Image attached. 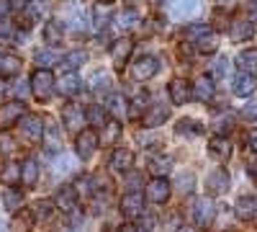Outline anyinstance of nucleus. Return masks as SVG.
Masks as SVG:
<instances>
[{
    "mask_svg": "<svg viewBox=\"0 0 257 232\" xmlns=\"http://www.w3.org/2000/svg\"><path fill=\"white\" fill-rule=\"evenodd\" d=\"M213 129H216L219 134H226L231 129V116H216L213 119Z\"/></svg>",
    "mask_w": 257,
    "mask_h": 232,
    "instance_id": "nucleus-42",
    "label": "nucleus"
},
{
    "mask_svg": "<svg viewBox=\"0 0 257 232\" xmlns=\"http://www.w3.org/2000/svg\"><path fill=\"white\" fill-rule=\"evenodd\" d=\"M116 24H118V29H121V31H132V29H137V26H139V13H137V11H132V8H126V11L116 18Z\"/></svg>",
    "mask_w": 257,
    "mask_h": 232,
    "instance_id": "nucleus-32",
    "label": "nucleus"
},
{
    "mask_svg": "<svg viewBox=\"0 0 257 232\" xmlns=\"http://www.w3.org/2000/svg\"><path fill=\"white\" fill-rule=\"evenodd\" d=\"M36 62H39V65H52V62H57V52H54V47H49V49H39V52H36Z\"/></svg>",
    "mask_w": 257,
    "mask_h": 232,
    "instance_id": "nucleus-41",
    "label": "nucleus"
},
{
    "mask_svg": "<svg viewBox=\"0 0 257 232\" xmlns=\"http://www.w3.org/2000/svg\"><path fill=\"white\" fill-rule=\"evenodd\" d=\"M0 183L18 186V183H21V165H18V163H8V165L3 168V173H0Z\"/></svg>",
    "mask_w": 257,
    "mask_h": 232,
    "instance_id": "nucleus-31",
    "label": "nucleus"
},
{
    "mask_svg": "<svg viewBox=\"0 0 257 232\" xmlns=\"http://www.w3.org/2000/svg\"><path fill=\"white\" fill-rule=\"evenodd\" d=\"M193 96H196L198 101H203V103L211 101V98H213V80L206 78V75L198 78V80H196V86H193Z\"/></svg>",
    "mask_w": 257,
    "mask_h": 232,
    "instance_id": "nucleus-27",
    "label": "nucleus"
},
{
    "mask_svg": "<svg viewBox=\"0 0 257 232\" xmlns=\"http://www.w3.org/2000/svg\"><path fill=\"white\" fill-rule=\"evenodd\" d=\"M62 121L64 126H67L70 132H82V126H88V116H85V111L77 106V103H70V106H64L62 111Z\"/></svg>",
    "mask_w": 257,
    "mask_h": 232,
    "instance_id": "nucleus-7",
    "label": "nucleus"
},
{
    "mask_svg": "<svg viewBox=\"0 0 257 232\" xmlns=\"http://www.w3.org/2000/svg\"><path fill=\"white\" fill-rule=\"evenodd\" d=\"M85 116H88V124H103L105 121V109L103 106H90L88 111H85Z\"/></svg>",
    "mask_w": 257,
    "mask_h": 232,
    "instance_id": "nucleus-38",
    "label": "nucleus"
},
{
    "mask_svg": "<svg viewBox=\"0 0 257 232\" xmlns=\"http://www.w3.org/2000/svg\"><path fill=\"white\" fill-rule=\"evenodd\" d=\"M21 57H16V54H8V52H3L0 54V75L3 78H16L18 72H21Z\"/></svg>",
    "mask_w": 257,
    "mask_h": 232,
    "instance_id": "nucleus-20",
    "label": "nucleus"
},
{
    "mask_svg": "<svg viewBox=\"0 0 257 232\" xmlns=\"http://www.w3.org/2000/svg\"><path fill=\"white\" fill-rule=\"evenodd\" d=\"M206 186H208V194H213V196L224 194L229 188V171L226 168H213L206 178Z\"/></svg>",
    "mask_w": 257,
    "mask_h": 232,
    "instance_id": "nucleus-10",
    "label": "nucleus"
},
{
    "mask_svg": "<svg viewBox=\"0 0 257 232\" xmlns=\"http://www.w3.org/2000/svg\"><path fill=\"white\" fill-rule=\"evenodd\" d=\"M98 142H100V137H98L95 129H82V132H77V155H80L82 160H90V158L95 155V150H98Z\"/></svg>",
    "mask_w": 257,
    "mask_h": 232,
    "instance_id": "nucleus-6",
    "label": "nucleus"
},
{
    "mask_svg": "<svg viewBox=\"0 0 257 232\" xmlns=\"http://www.w3.org/2000/svg\"><path fill=\"white\" fill-rule=\"evenodd\" d=\"M21 137L29 142H41L44 137V121L36 114H24L21 116Z\"/></svg>",
    "mask_w": 257,
    "mask_h": 232,
    "instance_id": "nucleus-4",
    "label": "nucleus"
},
{
    "mask_svg": "<svg viewBox=\"0 0 257 232\" xmlns=\"http://www.w3.org/2000/svg\"><path fill=\"white\" fill-rule=\"evenodd\" d=\"M31 93L39 98V101H49L54 96V75L47 70V67H39L34 75H31Z\"/></svg>",
    "mask_w": 257,
    "mask_h": 232,
    "instance_id": "nucleus-1",
    "label": "nucleus"
},
{
    "mask_svg": "<svg viewBox=\"0 0 257 232\" xmlns=\"http://www.w3.org/2000/svg\"><path fill=\"white\" fill-rule=\"evenodd\" d=\"M44 41L49 47H59L62 44V36H64V24H59V21H47L44 24Z\"/></svg>",
    "mask_w": 257,
    "mask_h": 232,
    "instance_id": "nucleus-22",
    "label": "nucleus"
},
{
    "mask_svg": "<svg viewBox=\"0 0 257 232\" xmlns=\"http://www.w3.org/2000/svg\"><path fill=\"white\" fill-rule=\"evenodd\" d=\"M237 67L244 72H254L257 70V49H247L237 57Z\"/></svg>",
    "mask_w": 257,
    "mask_h": 232,
    "instance_id": "nucleus-33",
    "label": "nucleus"
},
{
    "mask_svg": "<svg viewBox=\"0 0 257 232\" xmlns=\"http://www.w3.org/2000/svg\"><path fill=\"white\" fill-rule=\"evenodd\" d=\"M13 36H16L13 24H8V21H0V44H11Z\"/></svg>",
    "mask_w": 257,
    "mask_h": 232,
    "instance_id": "nucleus-39",
    "label": "nucleus"
},
{
    "mask_svg": "<svg viewBox=\"0 0 257 232\" xmlns=\"http://www.w3.org/2000/svg\"><path fill=\"white\" fill-rule=\"evenodd\" d=\"M203 31H208V26H206V24H201V26H188V29H185V39L196 41V39H198Z\"/></svg>",
    "mask_w": 257,
    "mask_h": 232,
    "instance_id": "nucleus-46",
    "label": "nucleus"
},
{
    "mask_svg": "<svg viewBox=\"0 0 257 232\" xmlns=\"http://www.w3.org/2000/svg\"><path fill=\"white\" fill-rule=\"evenodd\" d=\"M170 11H173L175 18H193L198 11H201V3L198 0H173V6H170Z\"/></svg>",
    "mask_w": 257,
    "mask_h": 232,
    "instance_id": "nucleus-18",
    "label": "nucleus"
},
{
    "mask_svg": "<svg viewBox=\"0 0 257 232\" xmlns=\"http://www.w3.org/2000/svg\"><path fill=\"white\" fill-rule=\"evenodd\" d=\"M54 217V204L52 201H36L31 209V219L34 222H49Z\"/></svg>",
    "mask_w": 257,
    "mask_h": 232,
    "instance_id": "nucleus-28",
    "label": "nucleus"
},
{
    "mask_svg": "<svg viewBox=\"0 0 257 232\" xmlns=\"http://www.w3.org/2000/svg\"><path fill=\"white\" fill-rule=\"evenodd\" d=\"M24 114H26L24 101H11V103H3V106H0V132H6V129H11V126H16Z\"/></svg>",
    "mask_w": 257,
    "mask_h": 232,
    "instance_id": "nucleus-3",
    "label": "nucleus"
},
{
    "mask_svg": "<svg viewBox=\"0 0 257 232\" xmlns=\"http://www.w3.org/2000/svg\"><path fill=\"white\" fill-rule=\"evenodd\" d=\"M247 144H249V150L257 155V129H252V132L247 134Z\"/></svg>",
    "mask_w": 257,
    "mask_h": 232,
    "instance_id": "nucleus-48",
    "label": "nucleus"
},
{
    "mask_svg": "<svg viewBox=\"0 0 257 232\" xmlns=\"http://www.w3.org/2000/svg\"><path fill=\"white\" fill-rule=\"evenodd\" d=\"M126 98L121 96V93H111L108 96V106H105V114H111L113 119H118V116H123L126 114Z\"/></svg>",
    "mask_w": 257,
    "mask_h": 232,
    "instance_id": "nucleus-29",
    "label": "nucleus"
},
{
    "mask_svg": "<svg viewBox=\"0 0 257 232\" xmlns=\"http://www.w3.org/2000/svg\"><path fill=\"white\" fill-rule=\"evenodd\" d=\"M170 116V106H165V103H155L149 111H144V126H149V129H155V126H162Z\"/></svg>",
    "mask_w": 257,
    "mask_h": 232,
    "instance_id": "nucleus-16",
    "label": "nucleus"
},
{
    "mask_svg": "<svg viewBox=\"0 0 257 232\" xmlns=\"http://www.w3.org/2000/svg\"><path fill=\"white\" fill-rule=\"evenodd\" d=\"M41 142H44V147H47V155H57V152L62 150V142H59V129H57L54 124L44 126V137H41Z\"/></svg>",
    "mask_w": 257,
    "mask_h": 232,
    "instance_id": "nucleus-23",
    "label": "nucleus"
},
{
    "mask_svg": "<svg viewBox=\"0 0 257 232\" xmlns=\"http://www.w3.org/2000/svg\"><path fill=\"white\" fill-rule=\"evenodd\" d=\"M144 109H147V96H142V93H139V96L132 101V109H126V116L137 121V119H142V116H144Z\"/></svg>",
    "mask_w": 257,
    "mask_h": 232,
    "instance_id": "nucleus-36",
    "label": "nucleus"
},
{
    "mask_svg": "<svg viewBox=\"0 0 257 232\" xmlns=\"http://www.w3.org/2000/svg\"><path fill=\"white\" fill-rule=\"evenodd\" d=\"M237 217H239L242 222L254 219V217H257V199H252V196H242V199L237 201Z\"/></svg>",
    "mask_w": 257,
    "mask_h": 232,
    "instance_id": "nucleus-24",
    "label": "nucleus"
},
{
    "mask_svg": "<svg viewBox=\"0 0 257 232\" xmlns=\"http://www.w3.org/2000/svg\"><path fill=\"white\" fill-rule=\"evenodd\" d=\"M170 165H173V163H170V158H165V160H155V163H152V171H155L157 176H165V173L170 171Z\"/></svg>",
    "mask_w": 257,
    "mask_h": 232,
    "instance_id": "nucleus-47",
    "label": "nucleus"
},
{
    "mask_svg": "<svg viewBox=\"0 0 257 232\" xmlns=\"http://www.w3.org/2000/svg\"><path fill=\"white\" fill-rule=\"evenodd\" d=\"M226 70H229V59L226 57H219L216 62H213V67H211V75L216 78V80H221L226 75Z\"/></svg>",
    "mask_w": 257,
    "mask_h": 232,
    "instance_id": "nucleus-40",
    "label": "nucleus"
},
{
    "mask_svg": "<svg viewBox=\"0 0 257 232\" xmlns=\"http://www.w3.org/2000/svg\"><path fill=\"white\" fill-rule=\"evenodd\" d=\"M178 191H180V194H190V191H193V173L180 176V181H178Z\"/></svg>",
    "mask_w": 257,
    "mask_h": 232,
    "instance_id": "nucleus-45",
    "label": "nucleus"
},
{
    "mask_svg": "<svg viewBox=\"0 0 257 232\" xmlns=\"http://www.w3.org/2000/svg\"><path fill=\"white\" fill-rule=\"evenodd\" d=\"M85 59H88V57H85V52H70V54L62 57V67L64 70H77Z\"/></svg>",
    "mask_w": 257,
    "mask_h": 232,
    "instance_id": "nucleus-37",
    "label": "nucleus"
},
{
    "mask_svg": "<svg viewBox=\"0 0 257 232\" xmlns=\"http://www.w3.org/2000/svg\"><path fill=\"white\" fill-rule=\"evenodd\" d=\"M249 176H252V178H257V165H249Z\"/></svg>",
    "mask_w": 257,
    "mask_h": 232,
    "instance_id": "nucleus-50",
    "label": "nucleus"
},
{
    "mask_svg": "<svg viewBox=\"0 0 257 232\" xmlns=\"http://www.w3.org/2000/svg\"><path fill=\"white\" fill-rule=\"evenodd\" d=\"M190 96H193V86L188 80L175 78L173 83H170V98H173L175 106H185V103L190 101Z\"/></svg>",
    "mask_w": 257,
    "mask_h": 232,
    "instance_id": "nucleus-11",
    "label": "nucleus"
},
{
    "mask_svg": "<svg viewBox=\"0 0 257 232\" xmlns=\"http://www.w3.org/2000/svg\"><path fill=\"white\" fill-rule=\"evenodd\" d=\"M11 13V0H0V18H6Z\"/></svg>",
    "mask_w": 257,
    "mask_h": 232,
    "instance_id": "nucleus-49",
    "label": "nucleus"
},
{
    "mask_svg": "<svg viewBox=\"0 0 257 232\" xmlns=\"http://www.w3.org/2000/svg\"><path fill=\"white\" fill-rule=\"evenodd\" d=\"M242 116H244L247 121H257V98H252L247 106L242 109Z\"/></svg>",
    "mask_w": 257,
    "mask_h": 232,
    "instance_id": "nucleus-44",
    "label": "nucleus"
},
{
    "mask_svg": "<svg viewBox=\"0 0 257 232\" xmlns=\"http://www.w3.org/2000/svg\"><path fill=\"white\" fill-rule=\"evenodd\" d=\"M121 137V126H118V119H111L108 124L103 126V144H116Z\"/></svg>",
    "mask_w": 257,
    "mask_h": 232,
    "instance_id": "nucleus-34",
    "label": "nucleus"
},
{
    "mask_svg": "<svg viewBox=\"0 0 257 232\" xmlns=\"http://www.w3.org/2000/svg\"><path fill=\"white\" fill-rule=\"evenodd\" d=\"M203 129H201V124L198 121H193V119H180L178 121V134L183 137V134H188V137H196V134H201Z\"/></svg>",
    "mask_w": 257,
    "mask_h": 232,
    "instance_id": "nucleus-35",
    "label": "nucleus"
},
{
    "mask_svg": "<svg viewBox=\"0 0 257 232\" xmlns=\"http://www.w3.org/2000/svg\"><path fill=\"white\" fill-rule=\"evenodd\" d=\"M208 152H211V158H216L219 163H224V160H229V155H231V144H229L226 137H213V139L208 142Z\"/></svg>",
    "mask_w": 257,
    "mask_h": 232,
    "instance_id": "nucleus-21",
    "label": "nucleus"
},
{
    "mask_svg": "<svg viewBox=\"0 0 257 232\" xmlns=\"http://www.w3.org/2000/svg\"><path fill=\"white\" fill-rule=\"evenodd\" d=\"M257 88V78H254V72H244V70H239V75L234 78V96H239V98H247L252 91Z\"/></svg>",
    "mask_w": 257,
    "mask_h": 232,
    "instance_id": "nucleus-12",
    "label": "nucleus"
},
{
    "mask_svg": "<svg viewBox=\"0 0 257 232\" xmlns=\"http://www.w3.org/2000/svg\"><path fill=\"white\" fill-rule=\"evenodd\" d=\"M57 91L62 96H77L80 93V78H77V72L75 70H64L59 75V80H57Z\"/></svg>",
    "mask_w": 257,
    "mask_h": 232,
    "instance_id": "nucleus-13",
    "label": "nucleus"
},
{
    "mask_svg": "<svg viewBox=\"0 0 257 232\" xmlns=\"http://www.w3.org/2000/svg\"><path fill=\"white\" fill-rule=\"evenodd\" d=\"M193 44H196V52H201V54H213L219 49V34L216 31H203Z\"/></svg>",
    "mask_w": 257,
    "mask_h": 232,
    "instance_id": "nucleus-19",
    "label": "nucleus"
},
{
    "mask_svg": "<svg viewBox=\"0 0 257 232\" xmlns=\"http://www.w3.org/2000/svg\"><path fill=\"white\" fill-rule=\"evenodd\" d=\"M144 212V196L139 191H132L121 199V214L123 219H139Z\"/></svg>",
    "mask_w": 257,
    "mask_h": 232,
    "instance_id": "nucleus-8",
    "label": "nucleus"
},
{
    "mask_svg": "<svg viewBox=\"0 0 257 232\" xmlns=\"http://www.w3.org/2000/svg\"><path fill=\"white\" fill-rule=\"evenodd\" d=\"M132 165H134V152L126 150V147H118V150L113 152V158H111V168L116 173H128Z\"/></svg>",
    "mask_w": 257,
    "mask_h": 232,
    "instance_id": "nucleus-17",
    "label": "nucleus"
},
{
    "mask_svg": "<svg viewBox=\"0 0 257 232\" xmlns=\"http://www.w3.org/2000/svg\"><path fill=\"white\" fill-rule=\"evenodd\" d=\"M98 3H103V6H108V3H113V0H98Z\"/></svg>",
    "mask_w": 257,
    "mask_h": 232,
    "instance_id": "nucleus-51",
    "label": "nucleus"
},
{
    "mask_svg": "<svg viewBox=\"0 0 257 232\" xmlns=\"http://www.w3.org/2000/svg\"><path fill=\"white\" fill-rule=\"evenodd\" d=\"M21 181H24V186H36V181H39V163L34 160V158H29V160H24V165H21Z\"/></svg>",
    "mask_w": 257,
    "mask_h": 232,
    "instance_id": "nucleus-26",
    "label": "nucleus"
},
{
    "mask_svg": "<svg viewBox=\"0 0 257 232\" xmlns=\"http://www.w3.org/2000/svg\"><path fill=\"white\" fill-rule=\"evenodd\" d=\"M252 34H254V26H252V21H247V18H237L231 24V39L234 41H247Z\"/></svg>",
    "mask_w": 257,
    "mask_h": 232,
    "instance_id": "nucleus-25",
    "label": "nucleus"
},
{
    "mask_svg": "<svg viewBox=\"0 0 257 232\" xmlns=\"http://www.w3.org/2000/svg\"><path fill=\"white\" fill-rule=\"evenodd\" d=\"M132 49H134V41L128 39V36H123V39H116L113 44H111V59H113V65L123 67V62L128 59Z\"/></svg>",
    "mask_w": 257,
    "mask_h": 232,
    "instance_id": "nucleus-15",
    "label": "nucleus"
},
{
    "mask_svg": "<svg viewBox=\"0 0 257 232\" xmlns=\"http://www.w3.org/2000/svg\"><path fill=\"white\" fill-rule=\"evenodd\" d=\"M57 206L62 209L64 214H72L77 212V191L72 186H62L57 191Z\"/></svg>",
    "mask_w": 257,
    "mask_h": 232,
    "instance_id": "nucleus-14",
    "label": "nucleus"
},
{
    "mask_svg": "<svg viewBox=\"0 0 257 232\" xmlns=\"http://www.w3.org/2000/svg\"><path fill=\"white\" fill-rule=\"evenodd\" d=\"M190 217H193V224L196 227H208L213 222V201L211 199H196L193 201V209H190Z\"/></svg>",
    "mask_w": 257,
    "mask_h": 232,
    "instance_id": "nucleus-5",
    "label": "nucleus"
},
{
    "mask_svg": "<svg viewBox=\"0 0 257 232\" xmlns=\"http://www.w3.org/2000/svg\"><path fill=\"white\" fill-rule=\"evenodd\" d=\"M147 199L152 201V204H165L167 199H170V183H167V178L165 176H157V178H152L147 183Z\"/></svg>",
    "mask_w": 257,
    "mask_h": 232,
    "instance_id": "nucleus-9",
    "label": "nucleus"
},
{
    "mask_svg": "<svg viewBox=\"0 0 257 232\" xmlns=\"http://www.w3.org/2000/svg\"><path fill=\"white\" fill-rule=\"evenodd\" d=\"M3 204H6L8 212H16V209H21V204H24V194H21L18 188L8 186L6 191H3Z\"/></svg>",
    "mask_w": 257,
    "mask_h": 232,
    "instance_id": "nucleus-30",
    "label": "nucleus"
},
{
    "mask_svg": "<svg viewBox=\"0 0 257 232\" xmlns=\"http://www.w3.org/2000/svg\"><path fill=\"white\" fill-rule=\"evenodd\" d=\"M105 83H108V75H105L103 70H98V72L90 78V86H93V91H100V88H105Z\"/></svg>",
    "mask_w": 257,
    "mask_h": 232,
    "instance_id": "nucleus-43",
    "label": "nucleus"
},
{
    "mask_svg": "<svg viewBox=\"0 0 257 232\" xmlns=\"http://www.w3.org/2000/svg\"><path fill=\"white\" fill-rule=\"evenodd\" d=\"M160 72V59L152 57V54H139L132 65V78L144 83V80H152L155 75Z\"/></svg>",
    "mask_w": 257,
    "mask_h": 232,
    "instance_id": "nucleus-2",
    "label": "nucleus"
}]
</instances>
